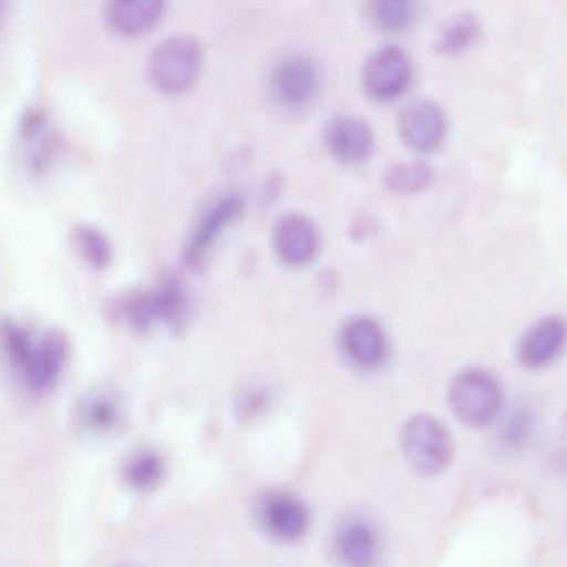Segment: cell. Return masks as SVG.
Instances as JSON below:
<instances>
[{"instance_id": "cell-13", "label": "cell", "mask_w": 567, "mask_h": 567, "mask_svg": "<svg viewBox=\"0 0 567 567\" xmlns=\"http://www.w3.org/2000/svg\"><path fill=\"white\" fill-rule=\"evenodd\" d=\"M257 514L262 527L279 540L296 542L307 530V509L301 501L291 494L274 492L264 496Z\"/></svg>"}, {"instance_id": "cell-16", "label": "cell", "mask_w": 567, "mask_h": 567, "mask_svg": "<svg viewBox=\"0 0 567 567\" xmlns=\"http://www.w3.org/2000/svg\"><path fill=\"white\" fill-rule=\"evenodd\" d=\"M19 136L30 168L35 173L47 171L56 156L60 140L45 116L37 110L27 111L20 122Z\"/></svg>"}, {"instance_id": "cell-22", "label": "cell", "mask_w": 567, "mask_h": 567, "mask_svg": "<svg viewBox=\"0 0 567 567\" xmlns=\"http://www.w3.org/2000/svg\"><path fill=\"white\" fill-rule=\"evenodd\" d=\"M432 177V168L424 162H399L385 169L383 184L393 194L409 196L424 190Z\"/></svg>"}, {"instance_id": "cell-15", "label": "cell", "mask_w": 567, "mask_h": 567, "mask_svg": "<svg viewBox=\"0 0 567 567\" xmlns=\"http://www.w3.org/2000/svg\"><path fill=\"white\" fill-rule=\"evenodd\" d=\"M166 0H107L104 18L109 29L124 38L148 32L162 18Z\"/></svg>"}, {"instance_id": "cell-19", "label": "cell", "mask_w": 567, "mask_h": 567, "mask_svg": "<svg viewBox=\"0 0 567 567\" xmlns=\"http://www.w3.org/2000/svg\"><path fill=\"white\" fill-rule=\"evenodd\" d=\"M480 29V21L473 12H460L441 28L433 41V50L444 55L462 53L476 41Z\"/></svg>"}, {"instance_id": "cell-8", "label": "cell", "mask_w": 567, "mask_h": 567, "mask_svg": "<svg viewBox=\"0 0 567 567\" xmlns=\"http://www.w3.org/2000/svg\"><path fill=\"white\" fill-rule=\"evenodd\" d=\"M244 198L227 194L214 203L194 227L183 250L184 261L193 269H202L214 245L226 228L241 214Z\"/></svg>"}, {"instance_id": "cell-24", "label": "cell", "mask_w": 567, "mask_h": 567, "mask_svg": "<svg viewBox=\"0 0 567 567\" xmlns=\"http://www.w3.org/2000/svg\"><path fill=\"white\" fill-rule=\"evenodd\" d=\"M165 467L162 458L154 452L135 454L124 467L127 484L138 492L156 488L164 478Z\"/></svg>"}, {"instance_id": "cell-20", "label": "cell", "mask_w": 567, "mask_h": 567, "mask_svg": "<svg viewBox=\"0 0 567 567\" xmlns=\"http://www.w3.org/2000/svg\"><path fill=\"white\" fill-rule=\"evenodd\" d=\"M71 243L80 258L95 270L109 268L113 247L107 235L99 227L80 223L72 228Z\"/></svg>"}, {"instance_id": "cell-14", "label": "cell", "mask_w": 567, "mask_h": 567, "mask_svg": "<svg viewBox=\"0 0 567 567\" xmlns=\"http://www.w3.org/2000/svg\"><path fill=\"white\" fill-rule=\"evenodd\" d=\"M339 339L343 353L360 368L373 369L385 358V336L372 318L359 316L350 319L343 324Z\"/></svg>"}, {"instance_id": "cell-2", "label": "cell", "mask_w": 567, "mask_h": 567, "mask_svg": "<svg viewBox=\"0 0 567 567\" xmlns=\"http://www.w3.org/2000/svg\"><path fill=\"white\" fill-rule=\"evenodd\" d=\"M203 65L200 42L189 34H174L158 42L150 52L145 74L159 93L177 96L196 83Z\"/></svg>"}, {"instance_id": "cell-17", "label": "cell", "mask_w": 567, "mask_h": 567, "mask_svg": "<svg viewBox=\"0 0 567 567\" xmlns=\"http://www.w3.org/2000/svg\"><path fill=\"white\" fill-rule=\"evenodd\" d=\"M336 551L343 561L360 566L369 564L377 551V535L370 524L360 519L344 523L334 537Z\"/></svg>"}, {"instance_id": "cell-25", "label": "cell", "mask_w": 567, "mask_h": 567, "mask_svg": "<svg viewBox=\"0 0 567 567\" xmlns=\"http://www.w3.org/2000/svg\"><path fill=\"white\" fill-rule=\"evenodd\" d=\"M530 417L526 411L519 410L509 415L502 430V440L511 447H518L528 437Z\"/></svg>"}, {"instance_id": "cell-18", "label": "cell", "mask_w": 567, "mask_h": 567, "mask_svg": "<svg viewBox=\"0 0 567 567\" xmlns=\"http://www.w3.org/2000/svg\"><path fill=\"white\" fill-rule=\"evenodd\" d=\"M161 324L173 334L182 333L190 316V303L184 285L174 277L164 278L154 289Z\"/></svg>"}, {"instance_id": "cell-11", "label": "cell", "mask_w": 567, "mask_h": 567, "mask_svg": "<svg viewBox=\"0 0 567 567\" xmlns=\"http://www.w3.org/2000/svg\"><path fill=\"white\" fill-rule=\"evenodd\" d=\"M272 243L279 259L288 266L309 264L319 247V235L313 223L299 213H287L278 218L272 230Z\"/></svg>"}, {"instance_id": "cell-26", "label": "cell", "mask_w": 567, "mask_h": 567, "mask_svg": "<svg viewBox=\"0 0 567 567\" xmlns=\"http://www.w3.org/2000/svg\"><path fill=\"white\" fill-rule=\"evenodd\" d=\"M268 403V392L262 388H255L239 396L236 409L239 416L250 419L262 413L267 409Z\"/></svg>"}, {"instance_id": "cell-27", "label": "cell", "mask_w": 567, "mask_h": 567, "mask_svg": "<svg viewBox=\"0 0 567 567\" xmlns=\"http://www.w3.org/2000/svg\"><path fill=\"white\" fill-rule=\"evenodd\" d=\"M282 186V179L280 175L275 174L269 178L265 187V200H276Z\"/></svg>"}, {"instance_id": "cell-29", "label": "cell", "mask_w": 567, "mask_h": 567, "mask_svg": "<svg viewBox=\"0 0 567 567\" xmlns=\"http://www.w3.org/2000/svg\"><path fill=\"white\" fill-rule=\"evenodd\" d=\"M560 427L563 433L567 436V405L560 416Z\"/></svg>"}, {"instance_id": "cell-7", "label": "cell", "mask_w": 567, "mask_h": 567, "mask_svg": "<svg viewBox=\"0 0 567 567\" xmlns=\"http://www.w3.org/2000/svg\"><path fill=\"white\" fill-rule=\"evenodd\" d=\"M402 144L412 152L426 154L435 151L446 134V117L441 106L429 99L406 103L398 117Z\"/></svg>"}, {"instance_id": "cell-5", "label": "cell", "mask_w": 567, "mask_h": 567, "mask_svg": "<svg viewBox=\"0 0 567 567\" xmlns=\"http://www.w3.org/2000/svg\"><path fill=\"white\" fill-rule=\"evenodd\" d=\"M362 86L373 101L384 103L401 96L412 80L406 52L398 45H384L367 59L362 68Z\"/></svg>"}, {"instance_id": "cell-6", "label": "cell", "mask_w": 567, "mask_h": 567, "mask_svg": "<svg viewBox=\"0 0 567 567\" xmlns=\"http://www.w3.org/2000/svg\"><path fill=\"white\" fill-rule=\"evenodd\" d=\"M567 349V320L547 315L533 322L517 341L515 357L527 370H543L555 363Z\"/></svg>"}, {"instance_id": "cell-4", "label": "cell", "mask_w": 567, "mask_h": 567, "mask_svg": "<svg viewBox=\"0 0 567 567\" xmlns=\"http://www.w3.org/2000/svg\"><path fill=\"white\" fill-rule=\"evenodd\" d=\"M400 443L413 471L422 476H435L452 462L454 442L446 426L434 416L417 414L402 427Z\"/></svg>"}, {"instance_id": "cell-3", "label": "cell", "mask_w": 567, "mask_h": 567, "mask_svg": "<svg viewBox=\"0 0 567 567\" xmlns=\"http://www.w3.org/2000/svg\"><path fill=\"white\" fill-rule=\"evenodd\" d=\"M447 403L463 425L481 430L489 426L503 406V389L497 378L483 368L460 371L447 389Z\"/></svg>"}, {"instance_id": "cell-1", "label": "cell", "mask_w": 567, "mask_h": 567, "mask_svg": "<svg viewBox=\"0 0 567 567\" xmlns=\"http://www.w3.org/2000/svg\"><path fill=\"white\" fill-rule=\"evenodd\" d=\"M3 343L11 369L32 394H43L59 380L69 354V339L51 328L33 336L24 326L3 324Z\"/></svg>"}, {"instance_id": "cell-23", "label": "cell", "mask_w": 567, "mask_h": 567, "mask_svg": "<svg viewBox=\"0 0 567 567\" xmlns=\"http://www.w3.org/2000/svg\"><path fill=\"white\" fill-rule=\"evenodd\" d=\"M414 0H368V13L380 30L398 32L406 28L414 16Z\"/></svg>"}, {"instance_id": "cell-28", "label": "cell", "mask_w": 567, "mask_h": 567, "mask_svg": "<svg viewBox=\"0 0 567 567\" xmlns=\"http://www.w3.org/2000/svg\"><path fill=\"white\" fill-rule=\"evenodd\" d=\"M319 288L323 289V292H332L336 288V277L331 271L322 272V277L319 279Z\"/></svg>"}, {"instance_id": "cell-21", "label": "cell", "mask_w": 567, "mask_h": 567, "mask_svg": "<svg viewBox=\"0 0 567 567\" xmlns=\"http://www.w3.org/2000/svg\"><path fill=\"white\" fill-rule=\"evenodd\" d=\"M118 317L137 333H146L161 324L158 305L153 290H140L127 295L120 301Z\"/></svg>"}, {"instance_id": "cell-10", "label": "cell", "mask_w": 567, "mask_h": 567, "mask_svg": "<svg viewBox=\"0 0 567 567\" xmlns=\"http://www.w3.org/2000/svg\"><path fill=\"white\" fill-rule=\"evenodd\" d=\"M323 141L329 153L344 164L362 163L374 150V134L369 123L350 114L334 116L324 127Z\"/></svg>"}, {"instance_id": "cell-9", "label": "cell", "mask_w": 567, "mask_h": 567, "mask_svg": "<svg viewBox=\"0 0 567 567\" xmlns=\"http://www.w3.org/2000/svg\"><path fill=\"white\" fill-rule=\"evenodd\" d=\"M124 422L121 400L105 388L87 392L76 408L75 426L89 441L101 442L113 437L122 431Z\"/></svg>"}, {"instance_id": "cell-12", "label": "cell", "mask_w": 567, "mask_h": 567, "mask_svg": "<svg viewBox=\"0 0 567 567\" xmlns=\"http://www.w3.org/2000/svg\"><path fill=\"white\" fill-rule=\"evenodd\" d=\"M319 87V74L311 61L291 56L280 61L270 74L274 97L287 107L308 104Z\"/></svg>"}]
</instances>
